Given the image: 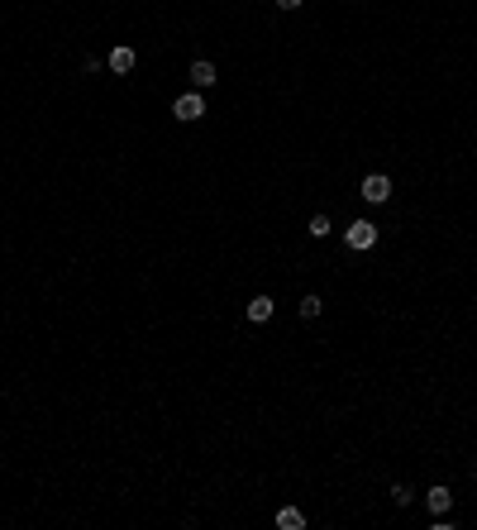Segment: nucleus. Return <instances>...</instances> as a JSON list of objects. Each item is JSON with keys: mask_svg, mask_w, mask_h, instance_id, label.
<instances>
[{"mask_svg": "<svg viewBox=\"0 0 477 530\" xmlns=\"http://www.w3.org/2000/svg\"><path fill=\"white\" fill-rule=\"evenodd\" d=\"M329 229H334V224H329V215H315V220H310V234H315V239H325Z\"/></svg>", "mask_w": 477, "mask_h": 530, "instance_id": "nucleus-10", "label": "nucleus"}, {"mask_svg": "<svg viewBox=\"0 0 477 530\" xmlns=\"http://www.w3.org/2000/svg\"><path fill=\"white\" fill-rule=\"evenodd\" d=\"M391 502H396V507H410L415 497H410V487H391Z\"/></svg>", "mask_w": 477, "mask_h": 530, "instance_id": "nucleus-11", "label": "nucleus"}, {"mask_svg": "<svg viewBox=\"0 0 477 530\" xmlns=\"http://www.w3.org/2000/svg\"><path fill=\"white\" fill-rule=\"evenodd\" d=\"M272 311H277V301H272V297H253V301H248V320H258V325H263V320H272Z\"/></svg>", "mask_w": 477, "mask_h": 530, "instance_id": "nucleus-6", "label": "nucleus"}, {"mask_svg": "<svg viewBox=\"0 0 477 530\" xmlns=\"http://www.w3.org/2000/svg\"><path fill=\"white\" fill-rule=\"evenodd\" d=\"M277 526H282V530H301V526H305V516H301L296 507H282V511H277Z\"/></svg>", "mask_w": 477, "mask_h": 530, "instance_id": "nucleus-8", "label": "nucleus"}, {"mask_svg": "<svg viewBox=\"0 0 477 530\" xmlns=\"http://www.w3.org/2000/svg\"><path fill=\"white\" fill-rule=\"evenodd\" d=\"M363 201H373V206H386V201H391V177L373 172V177L363 182Z\"/></svg>", "mask_w": 477, "mask_h": 530, "instance_id": "nucleus-3", "label": "nucleus"}, {"mask_svg": "<svg viewBox=\"0 0 477 530\" xmlns=\"http://www.w3.org/2000/svg\"><path fill=\"white\" fill-rule=\"evenodd\" d=\"M344 244H349V249H373V244H377V224H373V220H353V224L344 229Z\"/></svg>", "mask_w": 477, "mask_h": 530, "instance_id": "nucleus-1", "label": "nucleus"}, {"mask_svg": "<svg viewBox=\"0 0 477 530\" xmlns=\"http://www.w3.org/2000/svg\"><path fill=\"white\" fill-rule=\"evenodd\" d=\"M305 0H277V10H301Z\"/></svg>", "mask_w": 477, "mask_h": 530, "instance_id": "nucleus-12", "label": "nucleus"}, {"mask_svg": "<svg viewBox=\"0 0 477 530\" xmlns=\"http://www.w3.org/2000/svg\"><path fill=\"white\" fill-rule=\"evenodd\" d=\"M105 62H110V72H119V77H124V72H134V62H139V53H134L129 43H119V48H115V53H110Z\"/></svg>", "mask_w": 477, "mask_h": 530, "instance_id": "nucleus-4", "label": "nucleus"}, {"mask_svg": "<svg viewBox=\"0 0 477 530\" xmlns=\"http://www.w3.org/2000/svg\"><path fill=\"white\" fill-rule=\"evenodd\" d=\"M172 115H177V119H200V115H205V96H200V91H187V96H177V101H172Z\"/></svg>", "mask_w": 477, "mask_h": 530, "instance_id": "nucleus-2", "label": "nucleus"}, {"mask_svg": "<svg viewBox=\"0 0 477 530\" xmlns=\"http://www.w3.org/2000/svg\"><path fill=\"white\" fill-rule=\"evenodd\" d=\"M320 311H325V306H320V297H305V301H301V320H315Z\"/></svg>", "mask_w": 477, "mask_h": 530, "instance_id": "nucleus-9", "label": "nucleus"}, {"mask_svg": "<svg viewBox=\"0 0 477 530\" xmlns=\"http://www.w3.org/2000/svg\"><path fill=\"white\" fill-rule=\"evenodd\" d=\"M425 502H430V511H439V516H444V511L454 507V492H449V487H430V497H425Z\"/></svg>", "mask_w": 477, "mask_h": 530, "instance_id": "nucleus-7", "label": "nucleus"}, {"mask_svg": "<svg viewBox=\"0 0 477 530\" xmlns=\"http://www.w3.org/2000/svg\"><path fill=\"white\" fill-rule=\"evenodd\" d=\"M191 82H196V91H205V87H215V62H205V58H196V62H191Z\"/></svg>", "mask_w": 477, "mask_h": 530, "instance_id": "nucleus-5", "label": "nucleus"}]
</instances>
